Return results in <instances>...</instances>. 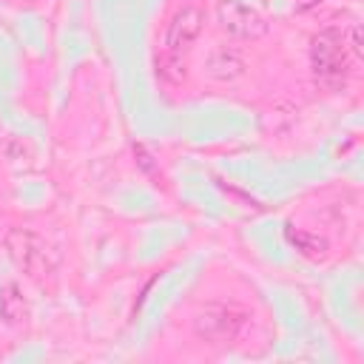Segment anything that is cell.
<instances>
[{
  "label": "cell",
  "mask_w": 364,
  "mask_h": 364,
  "mask_svg": "<svg viewBox=\"0 0 364 364\" xmlns=\"http://www.w3.org/2000/svg\"><path fill=\"white\" fill-rule=\"evenodd\" d=\"M310 63H313L316 80L324 88H330V91L341 88L347 74H350V63H353V54L344 43V34L336 28H324L321 34H316L313 48H310Z\"/></svg>",
  "instance_id": "6da1fadb"
},
{
  "label": "cell",
  "mask_w": 364,
  "mask_h": 364,
  "mask_svg": "<svg viewBox=\"0 0 364 364\" xmlns=\"http://www.w3.org/2000/svg\"><path fill=\"white\" fill-rule=\"evenodd\" d=\"M202 23H205V17H202V11H199L196 6H182V9L173 14L171 26H168V37H165L168 54L182 57V54L196 43V37H199V31H202Z\"/></svg>",
  "instance_id": "5b68a950"
},
{
  "label": "cell",
  "mask_w": 364,
  "mask_h": 364,
  "mask_svg": "<svg viewBox=\"0 0 364 364\" xmlns=\"http://www.w3.org/2000/svg\"><path fill=\"white\" fill-rule=\"evenodd\" d=\"M208 74L219 82H233L245 74V57L236 48L222 46L208 57Z\"/></svg>",
  "instance_id": "8992f818"
},
{
  "label": "cell",
  "mask_w": 364,
  "mask_h": 364,
  "mask_svg": "<svg viewBox=\"0 0 364 364\" xmlns=\"http://www.w3.org/2000/svg\"><path fill=\"white\" fill-rule=\"evenodd\" d=\"M156 65H159V74H162L165 80H171V82H179V80L185 77V63H182V57H176V54H165Z\"/></svg>",
  "instance_id": "9c48e42d"
},
{
  "label": "cell",
  "mask_w": 364,
  "mask_h": 364,
  "mask_svg": "<svg viewBox=\"0 0 364 364\" xmlns=\"http://www.w3.org/2000/svg\"><path fill=\"white\" fill-rule=\"evenodd\" d=\"M6 250L14 259L17 267H23L34 282H46L54 276V259L43 239H37L28 230H11L6 236Z\"/></svg>",
  "instance_id": "3957f363"
},
{
  "label": "cell",
  "mask_w": 364,
  "mask_h": 364,
  "mask_svg": "<svg viewBox=\"0 0 364 364\" xmlns=\"http://www.w3.org/2000/svg\"><path fill=\"white\" fill-rule=\"evenodd\" d=\"M216 17H219L222 31H228L230 37H239V40H253L267 31L264 17L239 0H222L216 9Z\"/></svg>",
  "instance_id": "277c9868"
},
{
  "label": "cell",
  "mask_w": 364,
  "mask_h": 364,
  "mask_svg": "<svg viewBox=\"0 0 364 364\" xmlns=\"http://www.w3.org/2000/svg\"><path fill=\"white\" fill-rule=\"evenodd\" d=\"M247 310L239 304H225V301H210L196 310L193 316V333L210 344H230L236 341L245 327H247Z\"/></svg>",
  "instance_id": "7a4b0ae2"
},
{
  "label": "cell",
  "mask_w": 364,
  "mask_h": 364,
  "mask_svg": "<svg viewBox=\"0 0 364 364\" xmlns=\"http://www.w3.org/2000/svg\"><path fill=\"white\" fill-rule=\"evenodd\" d=\"M28 316V304L23 299V290L17 282H6L0 287V318L9 327H20Z\"/></svg>",
  "instance_id": "52a82bcc"
},
{
  "label": "cell",
  "mask_w": 364,
  "mask_h": 364,
  "mask_svg": "<svg viewBox=\"0 0 364 364\" xmlns=\"http://www.w3.org/2000/svg\"><path fill=\"white\" fill-rule=\"evenodd\" d=\"M287 239H290V245H296V250H301L307 259H324L327 256V242L324 239H318V236H310V233H304V230H296L293 225H287Z\"/></svg>",
  "instance_id": "ba28073f"
}]
</instances>
